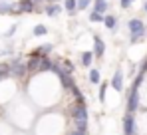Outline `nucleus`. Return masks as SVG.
I'll return each mask as SVG.
<instances>
[{
  "mask_svg": "<svg viewBox=\"0 0 147 135\" xmlns=\"http://www.w3.org/2000/svg\"><path fill=\"white\" fill-rule=\"evenodd\" d=\"M127 28H129V44H137L143 36H145V32H147V26L139 18H131L129 22H127Z\"/></svg>",
  "mask_w": 147,
  "mask_h": 135,
  "instance_id": "nucleus-1",
  "label": "nucleus"
},
{
  "mask_svg": "<svg viewBox=\"0 0 147 135\" xmlns=\"http://www.w3.org/2000/svg\"><path fill=\"white\" fill-rule=\"evenodd\" d=\"M72 115H74V121H76V129L86 131L88 129V107H86V103L78 101L72 107Z\"/></svg>",
  "mask_w": 147,
  "mask_h": 135,
  "instance_id": "nucleus-2",
  "label": "nucleus"
},
{
  "mask_svg": "<svg viewBox=\"0 0 147 135\" xmlns=\"http://www.w3.org/2000/svg\"><path fill=\"white\" fill-rule=\"evenodd\" d=\"M26 74H28L26 64L20 62V58H14V60L10 62V76H14V78H24Z\"/></svg>",
  "mask_w": 147,
  "mask_h": 135,
  "instance_id": "nucleus-3",
  "label": "nucleus"
},
{
  "mask_svg": "<svg viewBox=\"0 0 147 135\" xmlns=\"http://www.w3.org/2000/svg\"><path fill=\"white\" fill-rule=\"evenodd\" d=\"M26 12H40L34 0H18V4H16V14H26Z\"/></svg>",
  "mask_w": 147,
  "mask_h": 135,
  "instance_id": "nucleus-4",
  "label": "nucleus"
},
{
  "mask_svg": "<svg viewBox=\"0 0 147 135\" xmlns=\"http://www.w3.org/2000/svg\"><path fill=\"white\" fill-rule=\"evenodd\" d=\"M123 133L135 135V117H133V113H125V117H123Z\"/></svg>",
  "mask_w": 147,
  "mask_h": 135,
  "instance_id": "nucleus-5",
  "label": "nucleus"
},
{
  "mask_svg": "<svg viewBox=\"0 0 147 135\" xmlns=\"http://www.w3.org/2000/svg\"><path fill=\"white\" fill-rule=\"evenodd\" d=\"M92 52H94V58H101L105 54V42L101 40V36H98V34L94 36V50Z\"/></svg>",
  "mask_w": 147,
  "mask_h": 135,
  "instance_id": "nucleus-6",
  "label": "nucleus"
},
{
  "mask_svg": "<svg viewBox=\"0 0 147 135\" xmlns=\"http://www.w3.org/2000/svg\"><path fill=\"white\" fill-rule=\"evenodd\" d=\"M40 60H42V56H40V54H34V52H32V56H30V60H28V64H26V70H28V74H38V66H40Z\"/></svg>",
  "mask_w": 147,
  "mask_h": 135,
  "instance_id": "nucleus-7",
  "label": "nucleus"
},
{
  "mask_svg": "<svg viewBox=\"0 0 147 135\" xmlns=\"http://www.w3.org/2000/svg\"><path fill=\"white\" fill-rule=\"evenodd\" d=\"M109 86H111L115 91H121L123 90V72H121V70H117V72L113 74V78H111Z\"/></svg>",
  "mask_w": 147,
  "mask_h": 135,
  "instance_id": "nucleus-8",
  "label": "nucleus"
},
{
  "mask_svg": "<svg viewBox=\"0 0 147 135\" xmlns=\"http://www.w3.org/2000/svg\"><path fill=\"white\" fill-rule=\"evenodd\" d=\"M62 10H64V8H62L58 2H48V6L44 8V12H46L48 16H52V18H54V16H60V14H62Z\"/></svg>",
  "mask_w": 147,
  "mask_h": 135,
  "instance_id": "nucleus-9",
  "label": "nucleus"
},
{
  "mask_svg": "<svg viewBox=\"0 0 147 135\" xmlns=\"http://www.w3.org/2000/svg\"><path fill=\"white\" fill-rule=\"evenodd\" d=\"M103 24H105L107 30L117 32V18H115L113 14H103Z\"/></svg>",
  "mask_w": 147,
  "mask_h": 135,
  "instance_id": "nucleus-10",
  "label": "nucleus"
},
{
  "mask_svg": "<svg viewBox=\"0 0 147 135\" xmlns=\"http://www.w3.org/2000/svg\"><path fill=\"white\" fill-rule=\"evenodd\" d=\"M54 66V62L50 60V56H42V60H40V66H38V74H44V72H50Z\"/></svg>",
  "mask_w": 147,
  "mask_h": 135,
  "instance_id": "nucleus-11",
  "label": "nucleus"
},
{
  "mask_svg": "<svg viewBox=\"0 0 147 135\" xmlns=\"http://www.w3.org/2000/svg\"><path fill=\"white\" fill-rule=\"evenodd\" d=\"M94 10L99 12V14H107V10H109V2H107V0H94Z\"/></svg>",
  "mask_w": 147,
  "mask_h": 135,
  "instance_id": "nucleus-12",
  "label": "nucleus"
},
{
  "mask_svg": "<svg viewBox=\"0 0 147 135\" xmlns=\"http://www.w3.org/2000/svg\"><path fill=\"white\" fill-rule=\"evenodd\" d=\"M0 14H16V4L0 0Z\"/></svg>",
  "mask_w": 147,
  "mask_h": 135,
  "instance_id": "nucleus-13",
  "label": "nucleus"
},
{
  "mask_svg": "<svg viewBox=\"0 0 147 135\" xmlns=\"http://www.w3.org/2000/svg\"><path fill=\"white\" fill-rule=\"evenodd\" d=\"M64 10H66L70 16H76V14H78V2H76V0H64Z\"/></svg>",
  "mask_w": 147,
  "mask_h": 135,
  "instance_id": "nucleus-14",
  "label": "nucleus"
},
{
  "mask_svg": "<svg viewBox=\"0 0 147 135\" xmlns=\"http://www.w3.org/2000/svg\"><path fill=\"white\" fill-rule=\"evenodd\" d=\"M80 62H82V66H84V68H90V66H92V62H94V52H84Z\"/></svg>",
  "mask_w": 147,
  "mask_h": 135,
  "instance_id": "nucleus-15",
  "label": "nucleus"
},
{
  "mask_svg": "<svg viewBox=\"0 0 147 135\" xmlns=\"http://www.w3.org/2000/svg\"><path fill=\"white\" fill-rule=\"evenodd\" d=\"M54 50V46L52 44H44V46H40V48H36L34 50V54H40V56H50V52Z\"/></svg>",
  "mask_w": 147,
  "mask_h": 135,
  "instance_id": "nucleus-16",
  "label": "nucleus"
},
{
  "mask_svg": "<svg viewBox=\"0 0 147 135\" xmlns=\"http://www.w3.org/2000/svg\"><path fill=\"white\" fill-rule=\"evenodd\" d=\"M32 34H34V36H46V34H48V28H46L44 24H38V26H34Z\"/></svg>",
  "mask_w": 147,
  "mask_h": 135,
  "instance_id": "nucleus-17",
  "label": "nucleus"
},
{
  "mask_svg": "<svg viewBox=\"0 0 147 135\" xmlns=\"http://www.w3.org/2000/svg\"><path fill=\"white\" fill-rule=\"evenodd\" d=\"M90 82H92V84H101V74H99V70H90Z\"/></svg>",
  "mask_w": 147,
  "mask_h": 135,
  "instance_id": "nucleus-18",
  "label": "nucleus"
},
{
  "mask_svg": "<svg viewBox=\"0 0 147 135\" xmlns=\"http://www.w3.org/2000/svg\"><path fill=\"white\" fill-rule=\"evenodd\" d=\"M88 18H90V22H103V14H99V12H96V10H92Z\"/></svg>",
  "mask_w": 147,
  "mask_h": 135,
  "instance_id": "nucleus-19",
  "label": "nucleus"
},
{
  "mask_svg": "<svg viewBox=\"0 0 147 135\" xmlns=\"http://www.w3.org/2000/svg\"><path fill=\"white\" fill-rule=\"evenodd\" d=\"M107 86H109V84H105V82L99 86V101H101V103L105 101V90H107Z\"/></svg>",
  "mask_w": 147,
  "mask_h": 135,
  "instance_id": "nucleus-20",
  "label": "nucleus"
},
{
  "mask_svg": "<svg viewBox=\"0 0 147 135\" xmlns=\"http://www.w3.org/2000/svg\"><path fill=\"white\" fill-rule=\"evenodd\" d=\"M76 2H78V10H86L92 4V0H76Z\"/></svg>",
  "mask_w": 147,
  "mask_h": 135,
  "instance_id": "nucleus-21",
  "label": "nucleus"
},
{
  "mask_svg": "<svg viewBox=\"0 0 147 135\" xmlns=\"http://www.w3.org/2000/svg\"><path fill=\"white\" fill-rule=\"evenodd\" d=\"M119 4H121V8H123V10H127V8H129V6H131L133 2H131V0H119Z\"/></svg>",
  "mask_w": 147,
  "mask_h": 135,
  "instance_id": "nucleus-22",
  "label": "nucleus"
},
{
  "mask_svg": "<svg viewBox=\"0 0 147 135\" xmlns=\"http://www.w3.org/2000/svg\"><path fill=\"white\" fill-rule=\"evenodd\" d=\"M70 135H88V133H86V131H82V129H74Z\"/></svg>",
  "mask_w": 147,
  "mask_h": 135,
  "instance_id": "nucleus-23",
  "label": "nucleus"
},
{
  "mask_svg": "<svg viewBox=\"0 0 147 135\" xmlns=\"http://www.w3.org/2000/svg\"><path fill=\"white\" fill-rule=\"evenodd\" d=\"M16 28H18V26H12V28H10V30L6 32V36H14V32H16Z\"/></svg>",
  "mask_w": 147,
  "mask_h": 135,
  "instance_id": "nucleus-24",
  "label": "nucleus"
},
{
  "mask_svg": "<svg viewBox=\"0 0 147 135\" xmlns=\"http://www.w3.org/2000/svg\"><path fill=\"white\" fill-rule=\"evenodd\" d=\"M143 10H145V12H147V2H145V4H143Z\"/></svg>",
  "mask_w": 147,
  "mask_h": 135,
  "instance_id": "nucleus-25",
  "label": "nucleus"
},
{
  "mask_svg": "<svg viewBox=\"0 0 147 135\" xmlns=\"http://www.w3.org/2000/svg\"><path fill=\"white\" fill-rule=\"evenodd\" d=\"M34 2H36V4H38V2H44V0H34Z\"/></svg>",
  "mask_w": 147,
  "mask_h": 135,
  "instance_id": "nucleus-26",
  "label": "nucleus"
},
{
  "mask_svg": "<svg viewBox=\"0 0 147 135\" xmlns=\"http://www.w3.org/2000/svg\"><path fill=\"white\" fill-rule=\"evenodd\" d=\"M48 2H60V0H48Z\"/></svg>",
  "mask_w": 147,
  "mask_h": 135,
  "instance_id": "nucleus-27",
  "label": "nucleus"
},
{
  "mask_svg": "<svg viewBox=\"0 0 147 135\" xmlns=\"http://www.w3.org/2000/svg\"><path fill=\"white\" fill-rule=\"evenodd\" d=\"M131 2H135V0H131Z\"/></svg>",
  "mask_w": 147,
  "mask_h": 135,
  "instance_id": "nucleus-28",
  "label": "nucleus"
},
{
  "mask_svg": "<svg viewBox=\"0 0 147 135\" xmlns=\"http://www.w3.org/2000/svg\"><path fill=\"white\" fill-rule=\"evenodd\" d=\"M145 34H147V32H145Z\"/></svg>",
  "mask_w": 147,
  "mask_h": 135,
  "instance_id": "nucleus-29",
  "label": "nucleus"
}]
</instances>
